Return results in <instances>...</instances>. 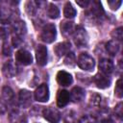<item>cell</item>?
I'll list each match as a JSON object with an SVG mask.
<instances>
[{"label":"cell","mask_w":123,"mask_h":123,"mask_svg":"<svg viewBox=\"0 0 123 123\" xmlns=\"http://www.w3.org/2000/svg\"><path fill=\"white\" fill-rule=\"evenodd\" d=\"M77 63H78L80 68L86 70V71L92 70L94 68V65H95L94 59L90 55H88L87 53L80 54L78 59H77Z\"/></svg>","instance_id":"6da1fadb"},{"label":"cell","mask_w":123,"mask_h":123,"mask_svg":"<svg viewBox=\"0 0 123 123\" xmlns=\"http://www.w3.org/2000/svg\"><path fill=\"white\" fill-rule=\"evenodd\" d=\"M57 36V31L56 27L54 24H47L43 27L41 34H40V38L46 42V43H51L56 39Z\"/></svg>","instance_id":"7a4b0ae2"},{"label":"cell","mask_w":123,"mask_h":123,"mask_svg":"<svg viewBox=\"0 0 123 123\" xmlns=\"http://www.w3.org/2000/svg\"><path fill=\"white\" fill-rule=\"evenodd\" d=\"M73 37H74L75 44L77 46H79V47H84L87 43V35H86V32L81 26H77L75 28L74 33H73Z\"/></svg>","instance_id":"3957f363"},{"label":"cell","mask_w":123,"mask_h":123,"mask_svg":"<svg viewBox=\"0 0 123 123\" xmlns=\"http://www.w3.org/2000/svg\"><path fill=\"white\" fill-rule=\"evenodd\" d=\"M43 117L50 123H59L61 120V113L58 111V110L49 107L45 108L42 111Z\"/></svg>","instance_id":"277c9868"},{"label":"cell","mask_w":123,"mask_h":123,"mask_svg":"<svg viewBox=\"0 0 123 123\" xmlns=\"http://www.w3.org/2000/svg\"><path fill=\"white\" fill-rule=\"evenodd\" d=\"M15 60L17 62L23 64V65H28L31 64L33 62V57L31 53L25 49H20L15 53Z\"/></svg>","instance_id":"5b68a950"},{"label":"cell","mask_w":123,"mask_h":123,"mask_svg":"<svg viewBox=\"0 0 123 123\" xmlns=\"http://www.w3.org/2000/svg\"><path fill=\"white\" fill-rule=\"evenodd\" d=\"M35 99L37 102H47L49 99V88L46 84L40 85L35 91Z\"/></svg>","instance_id":"8992f818"},{"label":"cell","mask_w":123,"mask_h":123,"mask_svg":"<svg viewBox=\"0 0 123 123\" xmlns=\"http://www.w3.org/2000/svg\"><path fill=\"white\" fill-rule=\"evenodd\" d=\"M36 59L38 65L43 66L47 62V49L44 45H37L36 49Z\"/></svg>","instance_id":"52a82bcc"},{"label":"cell","mask_w":123,"mask_h":123,"mask_svg":"<svg viewBox=\"0 0 123 123\" xmlns=\"http://www.w3.org/2000/svg\"><path fill=\"white\" fill-rule=\"evenodd\" d=\"M18 103L22 108H29L32 104V93L27 89H21L18 94Z\"/></svg>","instance_id":"ba28073f"},{"label":"cell","mask_w":123,"mask_h":123,"mask_svg":"<svg viewBox=\"0 0 123 123\" xmlns=\"http://www.w3.org/2000/svg\"><path fill=\"white\" fill-rule=\"evenodd\" d=\"M10 123H27V116L19 110H13L9 114Z\"/></svg>","instance_id":"9c48e42d"},{"label":"cell","mask_w":123,"mask_h":123,"mask_svg":"<svg viewBox=\"0 0 123 123\" xmlns=\"http://www.w3.org/2000/svg\"><path fill=\"white\" fill-rule=\"evenodd\" d=\"M93 82L99 88H106L111 85V79L108 77V75H105L103 73L96 74L93 77Z\"/></svg>","instance_id":"30bf717a"},{"label":"cell","mask_w":123,"mask_h":123,"mask_svg":"<svg viewBox=\"0 0 123 123\" xmlns=\"http://www.w3.org/2000/svg\"><path fill=\"white\" fill-rule=\"evenodd\" d=\"M12 32H13L12 36L23 39V37L26 35V32H27V28H26L25 22L21 21V20H18V21L14 22V24L12 26Z\"/></svg>","instance_id":"8fae6325"},{"label":"cell","mask_w":123,"mask_h":123,"mask_svg":"<svg viewBox=\"0 0 123 123\" xmlns=\"http://www.w3.org/2000/svg\"><path fill=\"white\" fill-rule=\"evenodd\" d=\"M85 95H86V91L85 89H83L82 87L80 86H75L72 88V90L70 91L69 93V96H70V100L74 103H79L81 101L84 100L85 98Z\"/></svg>","instance_id":"7c38bea8"},{"label":"cell","mask_w":123,"mask_h":123,"mask_svg":"<svg viewBox=\"0 0 123 123\" xmlns=\"http://www.w3.org/2000/svg\"><path fill=\"white\" fill-rule=\"evenodd\" d=\"M99 70L105 75H109L113 71V62L109 59H101L99 62Z\"/></svg>","instance_id":"4fadbf2b"},{"label":"cell","mask_w":123,"mask_h":123,"mask_svg":"<svg viewBox=\"0 0 123 123\" xmlns=\"http://www.w3.org/2000/svg\"><path fill=\"white\" fill-rule=\"evenodd\" d=\"M57 82L63 86H67L72 83V76L66 71H59L57 74Z\"/></svg>","instance_id":"5bb4252c"},{"label":"cell","mask_w":123,"mask_h":123,"mask_svg":"<svg viewBox=\"0 0 123 123\" xmlns=\"http://www.w3.org/2000/svg\"><path fill=\"white\" fill-rule=\"evenodd\" d=\"M70 100V96H69V92L67 90L62 89L59 90L58 94H57V105L60 108H62L64 106H66L68 104Z\"/></svg>","instance_id":"9a60e30c"},{"label":"cell","mask_w":123,"mask_h":123,"mask_svg":"<svg viewBox=\"0 0 123 123\" xmlns=\"http://www.w3.org/2000/svg\"><path fill=\"white\" fill-rule=\"evenodd\" d=\"M69 50H70V43L67 41L58 43L54 48V52L58 57H62L64 56L65 54H68Z\"/></svg>","instance_id":"2e32d148"},{"label":"cell","mask_w":123,"mask_h":123,"mask_svg":"<svg viewBox=\"0 0 123 123\" xmlns=\"http://www.w3.org/2000/svg\"><path fill=\"white\" fill-rule=\"evenodd\" d=\"M90 15H91V18L93 19H101L103 14H104V12H103V9H102V6L99 2H94L93 3V6H92V9L90 10Z\"/></svg>","instance_id":"e0dca14e"},{"label":"cell","mask_w":123,"mask_h":123,"mask_svg":"<svg viewBox=\"0 0 123 123\" xmlns=\"http://www.w3.org/2000/svg\"><path fill=\"white\" fill-rule=\"evenodd\" d=\"M2 71H3V74L7 77V78H12L15 75L16 73V68H15V65L12 63V61H9L7 62L4 65H3V68H2Z\"/></svg>","instance_id":"ac0fdd59"},{"label":"cell","mask_w":123,"mask_h":123,"mask_svg":"<svg viewBox=\"0 0 123 123\" xmlns=\"http://www.w3.org/2000/svg\"><path fill=\"white\" fill-rule=\"evenodd\" d=\"M74 30H75V27H74L73 22L71 21H63L61 24V32L64 37H67L73 34Z\"/></svg>","instance_id":"d6986e66"},{"label":"cell","mask_w":123,"mask_h":123,"mask_svg":"<svg viewBox=\"0 0 123 123\" xmlns=\"http://www.w3.org/2000/svg\"><path fill=\"white\" fill-rule=\"evenodd\" d=\"M119 48H120V44L116 40H110L109 42L106 43V50L111 56H115L118 53Z\"/></svg>","instance_id":"ffe728a7"},{"label":"cell","mask_w":123,"mask_h":123,"mask_svg":"<svg viewBox=\"0 0 123 123\" xmlns=\"http://www.w3.org/2000/svg\"><path fill=\"white\" fill-rule=\"evenodd\" d=\"M2 96H3V99H4L6 102H8V104L13 103V100H14V93H13V91L12 90L11 87H9V86L3 87Z\"/></svg>","instance_id":"44dd1931"},{"label":"cell","mask_w":123,"mask_h":123,"mask_svg":"<svg viewBox=\"0 0 123 123\" xmlns=\"http://www.w3.org/2000/svg\"><path fill=\"white\" fill-rule=\"evenodd\" d=\"M76 13H77V12L73 8V6L71 5V3L67 2L64 5V8H63V15L66 18H73V17H75Z\"/></svg>","instance_id":"7402d4cb"},{"label":"cell","mask_w":123,"mask_h":123,"mask_svg":"<svg viewBox=\"0 0 123 123\" xmlns=\"http://www.w3.org/2000/svg\"><path fill=\"white\" fill-rule=\"evenodd\" d=\"M37 8H38V6H37V3L36 1H28L25 5V10H26L27 13L31 16H33L37 13Z\"/></svg>","instance_id":"603a6c76"},{"label":"cell","mask_w":123,"mask_h":123,"mask_svg":"<svg viewBox=\"0 0 123 123\" xmlns=\"http://www.w3.org/2000/svg\"><path fill=\"white\" fill-rule=\"evenodd\" d=\"M47 14H48V16L50 18L56 19V18H58L60 16V10L56 5L49 4L48 9H47Z\"/></svg>","instance_id":"cb8c5ba5"},{"label":"cell","mask_w":123,"mask_h":123,"mask_svg":"<svg viewBox=\"0 0 123 123\" xmlns=\"http://www.w3.org/2000/svg\"><path fill=\"white\" fill-rule=\"evenodd\" d=\"M114 93L118 98H121L123 95V89H122V79H118L115 85V88H114Z\"/></svg>","instance_id":"d4e9b609"},{"label":"cell","mask_w":123,"mask_h":123,"mask_svg":"<svg viewBox=\"0 0 123 123\" xmlns=\"http://www.w3.org/2000/svg\"><path fill=\"white\" fill-rule=\"evenodd\" d=\"M74 111H68L64 115V123H76V116Z\"/></svg>","instance_id":"484cf974"},{"label":"cell","mask_w":123,"mask_h":123,"mask_svg":"<svg viewBox=\"0 0 123 123\" xmlns=\"http://www.w3.org/2000/svg\"><path fill=\"white\" fill-rule=\"evenodd\" d=\"M101 102V96L98 95L97 93H93L90 96V105L94 107H98Z\"/></svg>","instance_id":"4316f807"},{"label":"cell","mask_w":123,"mask_h":123,"mask_svg":"<svg viewBox=\"0 0 123 123\" xmlns=\"http://www.w3.org/2000/svg\"><path fill=\"white\" fill-rule=\"evenodd\" d=\"M78 123H98L97 119L94 117V116H91V115H85L83 116Z\"/></svg>","instance_id":"83f0119b"},{"label":"cell","mask_w":123,"mask_h":123,"mask_svg":"<svg viewBox=\"0 0 123 123\" xmlns=\"http://www.w3.org/2000/svg\"><path fill=\"white\" fill-rule=\"evenodd\" d=\"M75 62H76L75 55L73 53H68L66 58L64 59V63L66 65H73V64H75Z\"/></svg>","instance_id":"f1b7e54d"},{"label":"cell","mask_w":123,"mask_h":123,"mask_svg":"<svg viewBox=\"0 0 123 123\" xmlns=\"http://www.w3.org/2000/svg\"><path fill=\"white\" fill-rule=\"evenodd\" d=\"M122 4L121 0H109L108 1V5L110 6V8L111 10H117Z\"/></svg>","instance_id":"f546056e"},{"label":"cell","mask_w":123,"mask_h":123,"mask_svg":"<svg viewBox=\"0 0 123 123\" xmlns=\"http://www.w3.org/2000/svg\"><path fill=\"white\" fill-rule=\"evenodd\" d=\"M111 36L114 37V40L118 41L122 39V28H117L115 30H113V32L111 33Z\"/></svg>","instance_id":"4dcf8cb0"},{"label":"cell","mask_w":123,"mask_h":123,"mask_svg":"<svg viewBox=\"0 0 123 123\" xmlns=\"http://www.w3.org/2000/svg\"><path fill=\"white\" fill-rule=\"evenodd\" d=\"M12 47H11V45L5 40V42H4V44H3V54L5 55V56H11L12 55Z\"/></svg>","instance_id":"1f68e13d"},{"label":"cell","mask_w":123,"mask_h":123,"mask_svg":"<svg viewBox=\"0 0 123 123\" xmlns=\"http://www.w3.org/2000/svg\"><path fill=\"white\" fill-rule=\"evenodd\" d=\"M115 114L120 118L121 115H122V103H119L116 107H115Z\"/></svg>","instance_id":"d6a6232c"},{"label":"cell","mask_w":123,"mask_h":123,"mask_svg":"<svg viewBox=\"0 0 123 123\" xmlns=\"http://www.w3.org/2000/svg\"><path fill=\"white\" fill-rule=\"evenodd\" d=\"M76 3L79 5V6H81L82 8H86L88 4H89V1H87V0H84V1H80V0H78V1H76Z\"/></svg>","instance_id":"836d02e7"},{"label":"cell","mask_w":123,"mask_h":123,"mask_svg":"<svg viewBox=\"0 0 123 123\" xmlns=\"http://www.w3.org/2000/svg\"><path fill=\"white\" fill-rule=\"evenodd\" d=\"M6 111V106L4 104V102L0 99V113H4Z\"/></svg>","instance_id":"e575fe53"},{"label":"cell","mask_w":123,"mask_h":123,"mask_svg":"<svg viewBox=\"0 0 123 123\" xmlns=\"http://www.w3.org/2000/svg\"><path fill=\"white\" fill-rule=\"evenodd\" d=\"M101 123H114V121L113 120H111V118H105V119H103L102 120V122Z\"/></svg>","instance_id":"d590c367"},{"label":"cell","mask_w":123,"mask_h":123,"mask_svg":"<svg viewBox=\"0 0 123 123\" xmlns=\"http://www.w3.org/2000/svg\"><path fill=\"white\" fill-rule=\"evenodd\" d=\"M0 46H1V36H0Z\"/></svg>","instance_id":"8d00e7d4"},{"label":"cell","mask_w":123,"mask_h":123,"mask_svg":"<svg viewBox=\"0 0 123 123\" xmlns=\"http://www.w3.org/2000/svg\"><path fill=\"white\" fill-rule=\"evenodd\" d=\"M0 15H1V14H0Z\"/></svg>","instance_id":"74e56055"}]
</instances>
